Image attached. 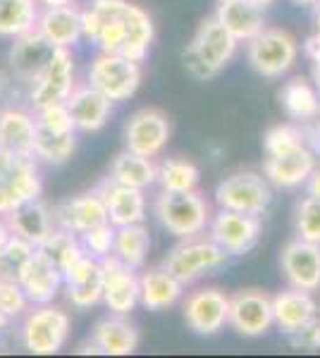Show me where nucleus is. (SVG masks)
Here are the masks:
<instances>
[{
    "instance_id": "1",
    "label": "nucleus",
    "mask_w": 320,
    "mask_h": 358,
    "mask_svg": "<svg viewBox=\"0 0 320 358\" xmlns=\"http://www.w3.org/2000/svg\"><path fill=\"white\" fill-rule=\"evenodd\" d=\"M237 45L239 41L220 24L218 17H206L184 50V67L194 79H201V82L213 79L230 65L237 53Z\"/></svg>"
},
{
    "instance_id": "2",
    "label": "nucleus",
    "mask_w": 320,
    "mask_h": 358,
    "mask_svg": "<svg viewBox=\"0 0 320 358\" xmlns=\"http://www.w3.org/2000/svg\"><path fill=\"white\" fill-rule=\"evenodd\" d=\"M153 215L162 229H167L177 239L206 234L211 224L208 201L196 192H160L153 201Z\"/></svg>"
},
{
    "instance_id": "3",
    "label": "nucleus",
    "mask_w": 320,
    "mask_h": 358,
    "mask_svg": "<svg viewBox=\"0 0 320 358\" xmlns=\"http://www.w3.org/2000/svg\"><path fill=\"white\" fill-rule=\"evenodd\" d=\"M72 320L53 303H36L22 315L20 344L34 356H53L67 344Z\"/></svg>"
},
{
    "instance_id": "4",
    "label": "nucleus",
    "mask_w": 320,
    "mask_h": 358,
    "mask_svg": "<svg viewBox=\"0 0 320 358\" xmlns=\"http://www.w3.org/2000/svg\"><path fill=\"white\" fill-rule=\"evenodd\" d=\"M130 0H94L84 17V38L98 45L103 53H122L127 43V24L132 13Z\"/></svg>"
},
{
    "instance_id": "5",
    "label": "nucleus",
    "mask_w": 320,
    "mask_h": 358,
    "mask_svg": "<svg viewBox=\"0 0 320 358\" xmlns=\"http://www.w3.org/2000/svg\"><path fill=\"white\" fill-rule=\"evenodd\" d=\"M141 62H134L122 53H98L89 65L86 82L108 96L113 103L130 101L141 86Z\"/></svg>"
},
{
    "instance_id": "6",
    "label": "nucleus",
    "mask_w": 320,
    "mask_h": 358,
    "mask_svg": "<svg viewBox=\"0 0 320 358\" xmlns=\"http://www.w3.org/2000/svg\"><path fill=\"white\" fill-rule=\"evenodd\" d=\"M43 192L36 158L10 153L0 148V215L22 206L25 201L39 199Z\"/></svg>"
},
{
    "instance_id": "7",
    "label": "nucleus",
    "mask_w": 320,
    "mask_h": 358,
    "mask_svg": "<svg viewBox=\"0 0 320 358\" xmlns=\"http://www.w3.org/2000/svg\"><path fill=\"white\" fill-rule=\"evenodd\" d=\"M246 57L253 72L265 79H280L294 67L299 57V43L289 31L265 27L258 36L246 43Z\"/></svg>"
},
{
    "instance_id": "8",
    "label": "nucleus",
    "mask_w": 320,
    "mask_h": 358,
    "mask_svg": "<svg viewBox=\"0 0 320 358\" xmlns=\"http://www.w3.org/2000/svg\"><path fill=\"white\" fill-rule=\"evenodd\" d=\"M227 261V253L220 248L211 236H189L182 239L177 246L165 256V265L170 273L182 280L184 285L201 280L203 275L213 273V270L223 268Z\"/></svg>"
},
{
    "instance_id": "9",
    "label": "nucleus",
    "mask_w": 320,
    "mask_h": 358,
    "mask_svg": "<svg viewBox=\"0 0 320 358\" xmlns=\"http://www.w3.org/2000/svg\"><path fill=\"white\" fill-rule=\"evenodd\" d=\"M272 201V184L265 175L244 170L225 177L215 187V203L225 210L249 213V215H263Z\"/></svg>"
},
{
    "instance_id": "10",
    "label": "nucleus",
    "mask_w": 320,
    "mask_h": 358,
    "mask_svg": "<svg viewBox=\"0 0 320 358\" xmlns=\"http://www.w3.org/2000/svg\"><path fill=\"white\" fill-rule=\"evenodd\" d=\"M260 229H263L260 215H249V213L220 208L211 217L206 234L223 248L227 256H246L258 244Z\"/></svg>"
},
{
    "instance_id": "11",
    "label": "nucleus",
    "mask_w": 320,
    "mask_h": 358,
    "mask_svg": "<svg viewBox=\"0 0 320 358\" xmlns=\"http://www.w3.org/2000/svg\"><path fill=\"white\" fill-rule=\"evenodd\" d=\"M77 89L74 82V57L69 48H55L50 62L46 65L43 72L36 77L29 91V101H32L34 110H41L46 106H55V103H67L72 91Z\"/></svg>"
},
{
    "instance_id": "12",
    "label": "nucleus",
    "mask_w": 320,
    "mask_h": 358,
    "mask_svg": "<svg viewBox=\"0 0 320 358\" xmlns=\"http://www.w3.org/2000/svg\"><path fill=\"white\" fill-rule=\"evenodd\" d=\"M170 136V117L158 108H141L125 124V148L146 158H158L165 151Z\"/></svg>"
},
{
    "instance_id": "13",
    "label": "nucleus",
    "mask_w": 320,
    "mask_h": 358,
    "mask_svg": "<svg viewBox=\"0 0 320 358\" xmlns=\"http://www.w3.org/2000/svg\"><path fill=\"white\" fill-rule=\"evenodd\" d=\"M230 327L246 339L267 334L275 327L272 296L260 289H242L230 296Z\"/></svg>"
},
{
    "instance_id": "14",
    "label": "nucleus",
    "mask_w": 320,
    "mask_h": 358,
    "mask_svg": "<svg viewBox=\"0 0 320 358\" xmlns=\"http://www.w3.org/2000/svg\"><path fill=\"white\" fill-rule=\"evenodd\" d=\"M182 310L187 327L199 337H215L230 325V296L215 287L191 292L184 299Z\"/></svg>"
},
{
    "instance_id": "15",
    "label": "nucleus",
    "mask_w": 320,
    "mask_h": 358,
    "mask_svg": "<svg viewBox=\"0 0 320 358\" xmlns=\"http://www.w3.org/2000/svg\"><path fill=\"white\" fill-rule=\"evenodd\" d=\"M103 263V303L110 313L130 315L141 303V285H139L137 270L118 261L115 256L106 258Z\"/></svg>"
},
{
    "instance_id": "16",
    "label": "nucleus",
    "mask_w": 320,
    "mask_h": 358,
    "mask_svg": "<svg viewBox=\"0 0 320 358\" xmlns=\"http://www.w3.org/2000/svg\"><path fill=\"white\" fill-rule=\"evenodd\" d=\"M53 215H55L57 227L69 229V232H74L77 236L98 227V224H103V222H110L101 187L94 189V192L74 196V199H67L65 203L55 206Z\"/></svg>"
},
{
    "instance_id": "17",
    "label": "nucleus",
    "mask_w": 320,
    "mask_h": 358,
    "mask_svg": "<svg viewBox=\"0 0 320 358\" xmlns=\"http://www.w3.org/2000/svg\"><path fill=\"white\" fill-rule=\"evenodd\" d=\"M280 265L289 287L304 292L320 289V244H311L296 236L282 248Z\"/></svg>"
},
{
    "instance_id": "18",
    "label": "nucleus",
    "mask_w": 320,
    "mask_h": 358,
    "mask_svg": "<svg viewBox=\"0 0 320 358\" xmlns=\"http://www.w3.org/2000/svg\"><path fill=\"white\" fill-rule=\"evenodd\" d=\"M313 170H316V153L308 148V143L280 155H265L263 160V175L277 189H299L308 182Z\"/></svg>"
},
{
    "instance_id": "19",
    "label": "nucleus",
    "mask_w": 320,
    "mask_h": 358,
    "mask_svg": "<svg viewBox=\"0 0 320 358\" xmlns=\"http://www.w3.org/2000/svg\"><path fill=\"white\" fill-rule=\"evenodd\" d=\"M53 53H55V45L39 29L22 34V36L15 38L13 48H10V67H13V74L20 82L34 84L39 74L46 69V65L50 62Z\"/></svg>"
},
{
    "instance_id": "20",
    "label": "nucleus",
    "mask_w": 320,
    "mask_h": 358,
    "mask_svg": "<svg viewBox=\"0 0 320 358\" xmlns=\"http://www.w3.org/2000/svg\"><path fill=\"white\" fill-rule=\"evenodd\" d=\"M67 301L79 310L94 308L103 301V263L91 256H81L65 273Z\"/></svg>"
},
{
    "instance_id": "21",
    "label": "nucleus",
    "mask_w": 320,
    "mask_h": 358,
    "mask_svg": "<svg viewBox=\"0 0 320 358\" xmlns=\"http://www.w3.org/2000/svg\"><path fill=\"white\" fill-rule=\"evenodd\" d=\"M20 285L32 306L53 303V299L65 287V275H62V270L53 261H48L36 248L34 256L29 258V263L25 265V270H22Z\"/></svg>"
},
{
    "instance_id": "22",
    "label": "nucleus",
    "mask_w": 320,
    "mask_h": 358,
    "mask_svg": "<svg viewBox=\"0 0 320 358\" xmlns=\"http://www.w3.org/2000/svg\"><path fill=\"white\" fill-rule=\"evenodd\" d=\"M5 220L10 224V232L20 239L29 241L32 246H41L50 234L55 232V215L48 206L39 199L25 201L22 206L13 208L10 213H5Z\"/></svg>"
},
{
    "instance_id": "23",
    "label": "nucleus",
    "mask_w": 320,
    "mask_h": 358,
    "mask_svg": "<svg viewBox=\"0 0 320 358\" xmlns=\"http://www.w3.org/2000/svg\"><path fill=\"white\" fill-rule=\"evenodd\" d=\"M36 29L55 48H72L84 36V17L77 5H55L43 8L39 15Z\"/></svg>"
},
{
    "instance_id": "24",
    "label": "nucleus",
    "mask_w": 320,
    "mask_h": 358,
    "mask_svg": "<svg viewBox=\"0 0 320 358\" xmlns=\"http://www.w3.org/2000/svg\"><path fill=\"white\" fill-rule=\"evenodd\" d=\"M67 108L72 113L77 131L94 134V131H101L108 124L110 113H113V101L91 84H86L72 91V96L67 98Z\"/></svg>"
},
{
    "instance_id": "25",
    "label": "nucleus",
    "mask_w": 320,
    "mask_h": 358,
    "mask_svg": "<svg viewBox=\"0 0 320 358\" xmlns=\"http://www.w3.org/2000/svg\"><path fill=\"white\" fill-rule=\"evenodd\" d=\"M272 315H275V327L284 337L294 334L306 325L311 317L318 315V303L313 299V292L289 287L272 296Z\"/></svg>"
},
{
    "instance_id": "26",
    "label": "nucleus",
    "mask_w": 320,
    "mask_h": 358,
    "mask_svg": "<svg viewBox=\"0 0 320 358\" xmlns=\"http://www.w3.org/2000/svg\"><path fill=\"white\" fill-rule=\"evenodd\" d=\"M103 199H106L108 208V220L115 227H125V224H139L146 220V196L144 189H134L118 184L113 179H106L101 184Z\"/></svg>"
},
{
    "instance_id": "27",
    "label": "nucleus",
    "mask_w": 320,
    "mask_h": 358,
    "mask_svg": "<svg viewBox=\"0 0 320 358\" xmlns=\"http://www.w3.org/2000/svg\"><path fill=\"white\" fill-rule=\"evenodd\" d=\"M263 10L265 8H260L256 0H225L220 3L215 17L237 41L249 43L265 29Z\"/></svg>"
},
{
    "instance_id": "28",
    "label": "nucleus",
    "mask_w": 320,
    "mask_h": 358,
    "mask_svg": "<svg viewBox=\"0 0 320 358\" xmlns=\"http://www.w3.org/2000/svg\"><path fill=\"white\" fill-rule=\"evenodd\" d=\"M91 342L98 344L103 356H130L139 349V330L127 320V315L110 313L98 320L91 330Z\"/></svg>"
},
{
    "instance_id": "29",
    "label": "nucleus",
    "mask_w": 320,
    "mask_h": 358,
    "mask_svg": "<svg viewBox=\"0 0 320 358\" xmlns=\"http://www.w3.org/2000/svg\"><path fill=\"white\" fill-rule=\"evenodd\" d=\"M139 285H141V306L148 310H167L172 308L179 299L184 296V282L177 280L165 265L160 268L144 270L139 275Z\"/></svg>"
},
{
    "instance_id": "30",
    "label": "nucleus",
    "mask_w": 320,
    "mask_h": 358,
    "mask_svg": "<svg viewBox=\"0 0 320 358\" xmlns=\"http://www.w3.org/2000/svg\"><path fill=\"white\" fill-rule=\"evenodd\" d=\"M34 138H36V113H29L25 108L0 110V148L34 158Z\"/></svg>"
},
{
    "instance_id": "31",
    "label": "nucleus",
    "mask_w": 320,
    "mask_h": 358,
    "mask_svg": "<svg viewBox=\"0 0 320 358\" xmlns=\"http://www.w3.org/2000/svg\"><path fill=\"white\" fill-rule=\"evenodd\" d=\"M282 110L296 122H316L320 117V94L304 77H294L280 89Z\"/></svg>"
},
{
    "instance_id": "32",
    "label": "nucleus",
    "mask_w": 320,
    "mask_h": 358,
    "mask_svg": "<svg viewBox=\"0 0 320 358\" xmlns=\"http://www.w3.org/2000/svg\"><path fill=\"white\" fill-rule=\"evenodd\" d=\"M113 182L125 184V187L134 189H144L153 187L158 182V165L153 163V158L146 155H139L132 151H122L120 155H115L113 165H110V177Z\"/></svg>"
},
{
    "instance_id": "33",
    "label": "nucleus",
    "mask_w": 320,
    "mask_h": 358,
    "mask_svg": "<svg viewBox=\"0 0 320 358\" xmlns=\"http://www.w3.org/2000/svg\"><path fill=\"white\" fill-rule=\"evenodd\" d=\"M77 148V129H48L36 122L34 158L48 165H65Z\"/></svg>"
},
{
    "instance_id": "34",
    "label": "nucleus",
    "mask_w": 320,
    "mask_h": 358,
    "mask_svg": "<svg viewBox=\"0 0 320 358\" xmlns=\"http://www.w3.org/2000/svg\"><path fill=\"white\" fill-rule=\"evenodd\" d=\"M39 0H0V36L15 38L34 31L39 24Z\"/></svg>"
},
{
    "instance_id": "35",
    "label": "nucleus",
    "mask_w": 320,
    "mask_h": 358,
    "mask_svg": "<svg viewBox=\"0 0 320 358\" xmlns=\"http://www.w3.org/2000/svg\"><path fill=\"white\" fill-rule=\"evenodd\" d=\"M148 251H151V236L148 229L144 227V222L118 227V232H115V248H113V256L118 261L130 265L134 270H141L144 263H146Z\"/></svg>"
},
{
    "instance_id": "36",
    "label": "nucleus",
    "mask_w": 320,
    "mask_h": 358,
    "mask_svg": "<svg viewBox=\"0 0 320 358\" xmlns=\"http://www.w3.org/2000/svg\"><path fill=\"white\" fill-rule=\"evenodd\" d=\"M201 182V172L187 158H165L158 165L160 192H194Z\"/></svg>"
},
{
    "instance_id": "37",
    "label": "nucleus",
    "mask_w": 320,
    "mask_h": 358,
    "mask_svg": "<svg viewBox=\"0 0 320 358\" xmlns=\"http://www.w3.org/2000/svg\"><path fill=\"white\" fill-rule=\"evenodd\" d=\"M39 251L43 253L48 261H53L57 268L62 270V275H65L67 270L84 256V248H81L79 236L74 232H69V229H62V227H55V232L39 246Z\"/></svg>"
},
{
    "instance_id": "38",
    "label": "nucleus",
    "mask_w": 320,
    "mask_h": 358,
    "mask_svg": "<svg viewBox=\"0 0 320 358\" xmlns=\"http://www.w3.org/2000/svg\"><path fill=\"white\" fill-rule=\"evenodd\" d=\"M36 246H32L29 241L20 239V236H10V241L0 248V280H17L29 263V258L34 256Z\"/></svg>"
},
{
    "instance_id": "39",
    "label": "nucleus",
    "mask_w": 320,
    "mask_h": 358,
    "mask_svg": "<svg viewBox=\"0 0 320 358\" xmlns=\"http://www.w3.org/2000/svg\"><path fill=\"white\" fill-rule=\"evenodd\" d=\"M296 236L311 244H320V199L316 196H304L296 203L294 213Z\"/></svg>"
},
{
    "instance_id": "40",
    "label": "nucleus",
    "mask_w": 320,
    "mask_h": 358,
    "mask_svg": "<svg viewBox=\"0 0 320 358\" xmlns=\"http://www.w3.org/2000/svg\"><path fill=\"white\" fill-rule=\"evenodd\" d=\"M306 143V134L296 124H277L265 131L263 136V151L265 155H280L292 148H299Z\"/></svg>"
},
{
    "instance_id": "41",
    "label": "nucleus",
    "mask_w": 320,
    "mask_h": 358,
    "mask_svg": "<svg viewBox=\"0 0 320 358\" xmlns=\"http://www.w3.org/2000/svg\"><path fill=\"white\" fill-rule=\"evenodd\" d=\"M115 227L113 222H103L98 227L89 229V232L79 234L81 248H84L86 256L96 258V261H106V258L113 256V248H115Z\"/></svg>"
},
{
    "instance_id": "42",
    "label": "nucleus",
    "mask_w": 320,
    "mask_h": 358,
    "mask_svg": "<svg viewBox=\"0 0 320 358\" xmlns=\"http://www.w3.org/2000/svg\"><path fill=\"white\" fill-rule=\"evenodd\" d=\"M32 308V301L27 299L25 289L17 280H0V313L13 317H22Z\"/></svg>"
},
{
    "instance_id": "43",
    "label": "nucleus",
    "mask_w": 320,
    "mask_h": 358,
    "mask_svg": "<svg viewBox=\"0 0 320 358\" xmlns=\"http://www.w3.org/2000/svg\"><path fill=\"white\" fill-rule=\"evenodd\" d=\"M287 339L299 351H320V315L311 317L301 330L289 334Z\"/></svg>"
},
{
    "instance_id": "44",
    "label": "nucleus",
    "mask_w": 320,
    "mask_h": 358,
    "mask_svg": "<svg viewBox=\"0 0 320 358\" xmlns=\"http://www.w3.org/2000/svg\"><path fill=\"white\" fill-rule=\"evenodd\" d=\"M304 50H306L308 60L313 62V67L320 69V31H316L313 36H308V41H306V45H304Z\"/></svg>"
},
{
    "instance_id": "45",
    "label": "nucleus",
    "mask_w": 320,
    "mask_h": 358,
    "mask_svg": "<svg viewBox=\"0 0 320 358\" xmlns=\"http://www.w3.org/2000/svg\"><path fill=\"white\" fill-rule=\"evenodd\" d=\"M306 192H308V196H316V199H320V170H318V167L313 170V175L308 177Z\"/></svg>"
},
{
    "instance_id": "46",
    "label": "nucleus",
    "mask_w": 320,
    "mask_h": 358,
    "mask_svg": "<svg viewBox=\"0 0 320 358\" xmlns=\"http://www.w3.org/2000/svg\"><path fill=\"white\" fill-rule=\"evenodd\" d=\"M10 236H13V232H10V224H8V220H5V215H0V248L8 244Z\"/></svg>"
},
{
    "instance_id": "47",
    "label": "nucleus",
    "mask_w": 320,
    "mask_h": 358,
    "mask_svg": "<svg viewBox=\"0 0 320 358\" xmlns=\"http://www.w3.org/2000/svg\"><path fill=\"white\" fill-rule=\"evenodd\" d=\"M43 8H55V5H72L77 3V0H39Z\"/></svg>"
},
{
    "instance_id": "48",
    "label": "nucleus",
    "mask_w": 320,
    "mask_h": 358,
    "mask_svg": "<svg viewBox=\"0 0 320 358\" xmlns=\"http://www.w3.org/2000/svg\"><path fill=\"white\" fill-rule=\"evenodd\" d=\"M296 5H304V8H316L320 0H294Z\"/></svg>"
},
{
    "instance_id": "49",
    "label": "nucleus",
    "mask_w": 320,
    "mask_h": 358,
    "mask_svg": "<svg viewBox=\"0 0 320 358\" xmlns=\"http://www.w3.org/2000/svg\"><path fill=\"white\" fill-rule=\"evenodd\" d=\"M8 322H10V317L5 315V313H0V332H3L5 327H8Z\"/></svg>"
},
{
    "instance_id": "50",
    "label": "nucleus",
    "mask_w": 320,
    "mask_h": 358,
    "mask_svg": "<svg viewBox=\"0 0 320 358\" xmlns=\"http://www.w3.org/2000/svg\"><path fill=\"white\" fill-rule=\"evenodd\" d=\"M5 86H8V77H5V74H3V72H0V96H3Z\"/></svg>"
},
{
    "instance_id": "51",
    "label": "nucleus",
    "mask_w": 320,
    "mask_h": 358,
    "mask_svg": "<svg viewBox=\"0 0 320 358\" xmlns=\"http://www.w3.org/2000/svg\"><path fill=\"white\" fill-rule=\"evenodd\" d=\"M316 27H318V31H320V3L316 5Z\"/></svg>"
},
{
    "instance_id": "52",
    "label": "nucleus",
    "mask_w": 320,
    "mask_h": 358,
    "mask_svg": "<svg viewBox=\"0 0 320 358\" xmlns=\"http://www.w3.org/2000/svg\"><path fill=\"white\" fill-rule=\"evenodd\" d=\"M256 3H258L260 8H267V5H272V3H275V0H256Z\"/></svg>"
},
{
    "instance_id": "53",
    "label": "nucleus",
    "mask_w": 320,
    "mask_h": 358,
    "mask_svg": "<svg viewBox=\"0 0 320 358\" xmlns=\"http://www.w3.org/2000/svg\"><path fill=\"white\" fill-rule=\"evenodd\" d=\"M316 89H318V94H320V69H316Z\"/></svg>"
},
{
    "instance_id": "54",
    "label": "nucleus",
    "mask_w": 320,
    "mask_h": 358,
    "mask_svg": "<svg viewBox=\"0 0 320 358\" xmlns=\"http://www.w3.org/2000/svg\"><path fill=\"white\" fill-rule=\"evenodd\" d=\"M218 3H225V0H218Z\"/></svg>"
},
{
    "instance_id": "55",
    "label": "nucleus",
    "mask_w": 320,
    "mask_h": 358,
    "mask_svg": "<svg viewBox=\"0 0 320 358\" xmlns=\"http://www.w3.org/2000/svg\"><path fill=\"white\" fill-rule=\"evenodd\" d=\"M318 124H320V117H318Z\"/></svg>"
}]
</instances>
